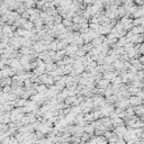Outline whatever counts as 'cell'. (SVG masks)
<instances>
[{"mask_svg": "<svg viewBox=\"0 0 144 144\" xmlns=\"http://www.w3.org/2000/svg\"><path fill=\"white\" fill-rule=\"evenodd\" d=\"M132 24H133V26H143V24H144V17H142V18L133 19Z\"/></svg>", "mask_w": 144, "mask_h": 144, "instance_id": "1", "label": "cell"}]
</instances>
